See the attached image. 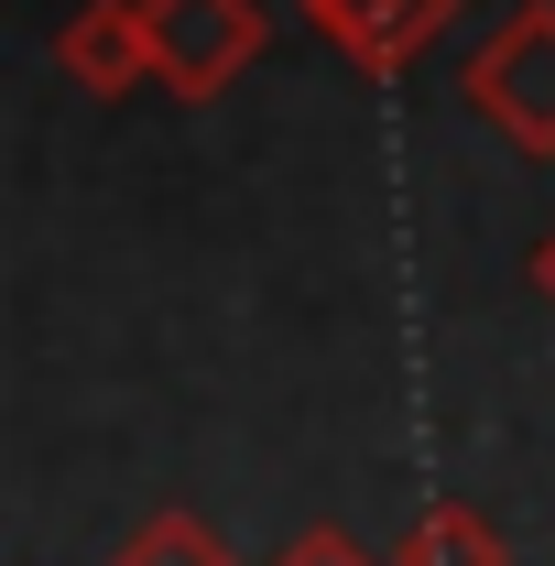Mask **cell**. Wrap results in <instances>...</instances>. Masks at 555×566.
Segmentation results:
<instances>
[{"mask_svg": "<svg viewBox=\"0 0 555 566\" xmlns=\"http://www.w3.org/2000/svg\"><path fill=\"white\" fill-rule=\"evenodd\" d=\"M469 109L523 164H555V0H523L480 55H469Z\"/></svg>", "mask_w": 555, "mask_h": 566, "instance_id": "1", "label": "cell"}, {"mask_svg": "<svg viewBox=\"0 0 555 566\" xmlns=\"http://www.w3.org/2000/svg\"><path fill=\"white\" fill-rule=\"evenodd\" d=\"M142 11H153V66L175 98H218L273 33L262 0H142Z\"/></svg>", "mask_w": 555, "mask_h": 566, "instance_id": "2", "label": "cell"}, {"mask_svg": "<svg viewBox=\"0 0 555 566\" xmlns=\"http://www.w3.org/2000/svg\"><path fill=\"white\" fill-rule=\"evenodd\" d=\"M305 22L348 55V76H404L458 22V0H305Z\"/></svg>", "mask_w": 555, "mask_h": 566, "instance_id": "3", "label": "cell"}, {"mask_svg": "<svg viewBox=\"0 0 555 566\" xmlns=\"http://www.w3.org/2000/svg\"><path fill=\"white\" fill-rule=\"evenodd\" d=\"M55 66L87 87V98H132L153 66V11L142 0H87V11H66V33H55Z\"/></svg>", "mask_w": 555, "mask_h": 566, "instance_id": "4", "label": "cell"}, {"mask_svg": "<svg viewBox=\"0 0 555 566\" xmlns=\"http://www.w3.org/2000/svg\"><path fill=\"white\" fill-rule=\"evenodd\" d=\"M392 566H512V545H501V523L480 501H425L404 523V545H392Z\"/></svg>", "mask_w": 555, "mask_h": 566, "instance_id": "5", "label": "cell"}, {"mask_svg": "<svg viewBox=\"0 0 555 566\" xmlns=\"http://www.w3.org/2000/svg\"><path fill=\"white\" fill-rule=\"evenodd\" d=\"M109 566H240V556H229V534L208 512H153V523H132V545Z\"/></svg>", "mask_w": 555, "mask_h": 566, "instance_id": "6", "label": "cell"}, {"mask_svg": "<svg viewBox=\"0 0 555 566\" xmlns=\"http://www.w3.org/2000/svg\"><path fill=\"white\" fill-rule=\"evenodd\" d=\"M273 566H392V556H370V545H359L348 523H305V534H294Z\"/></svg>", "mask_w": 555, "mask_h": 566, "instance_id": "7", "label": "cell"}, {"mask_svg": "<svg viewBox=\"0 0 555 566\" xmlns=\"http://www.w3.org/2000/svg\"><path fill=\"white\" fill-rule=\"evenodd\" d=\"M534 294H545V305H555V229H545V240H534Z\"/></svg>", "mask_w": 555, "mask_h": 566, "instance_id": "8", "label": "cell"}]
</instances>
